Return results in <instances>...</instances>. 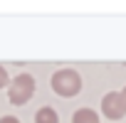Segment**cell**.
<instances>
[{
  "label": "cell",
  "instance_id": "cell-6",
  "mask_svg": "<svg viewBox=\"0 0 126 123\" xmlns=\"http://www.w3.org/2000/svg\"><path fill=\"white\" fill-rule=\"evenodd\" d=\"M5 86H10V74L5 72L3 64H0V89H5Z\"/></svg>",
  "mask_w": 126,
  "mask_h": 123
},
{
  "label": "cell",
  "instance_id": "cell-5",
  "mask_svg": "<svg viewBox=\"0 0 126 123\" xmlns=\"http://www.w3.org/2000/svg\"><path fill=\"white\" fill-rule=\"evenodd\" d=\"M35 123H59V113L52 106H42L35 113Z\"/></svg>",
  "mask_w": 126,
  "mask_h": 123
},
{
  "label": "cell",
  "instance_id": "cell-1",
  "mask_svg": "<svg viewBox=\"0 0 126 123\" xmlns=\"http://www.w3.org/2000/svg\"><path fill=\"white\" fill-rule=\"evenodd\" d=\"M49 86H52L54 94L69 98V96H77V94L82 91V76H79L74 69H59V72L52 74Z\"/></svg>",
  "mask_w": 126,
  "mask_h": 123
},
{
  "label": "cell",
  "instance_id": "cell-7",
  "mask_svg": "<svg viewBox=\"0 0 126 123\" xmlns=\"http://www.w3.org/2000/svg\"><path fill=\"white\" fill-rule=\"evenodd\" d=\"M0 123H20L15 116H3V118H0Z\"/></svg>",
  "mask_w": 126,
  "mask_h": 123
},
{
  "label": "cell",
  "instance_id": "cell-4",
  "mask_svg": "<svg viewBox=\"0 0 126 123\" xmlns=\"http://www.w3.org/2000/svg\"><path fill=\"white\" fill-rule=\"evenodd\" d=\"M72 123H99V113L94 108H77L72 116Z\"/></svg>",
  "mask_w": 126,
  "mask_h": 123
},
{
  "label": "cell",
  "instance_id": "cell-8",
  "mask_svg": "<svg viewBox=\"0 0 126 123\" xmlns=\"http://www.w3.org/2000/svg\"><path fill=\"white\" fill-rule=\"evenodd\" d=\"M121 101H124V108H126V86H124V91H121Z\"/></svg>",
  "mask_w": 126,
  "mask_h": 123
},
{
  "label": "cell",
  "instance_id": "cell-3",
  "mask_svg": "<svg viewBox=\"0 0 126 123\" xmlns=\"http://www.w3.org/2000/svg\"><path fill=\"white\" fill-rule=\"evenodd\" d=\"M101 113L111 121H121L126 116V108H124V101H121V94L119 91H109L104 98H101Z\"/></svg>",
  "mask_w": 126,
  "mask_h": 123
},
{
  "label": "cell",
  "instance_id": "cell-2",
  "mask_svg": "<svg viewBox=\"0 0 126 123\" xmlns=\"http://www.w3.org/2000/svg\"><path fill=\"white\" fill-rule=\"evenodd\" d=\"M35 79H32V74H17L13 81H10V86H8V101L13 103V106H25L32 96H35Z\"/></svg>",
  "mask_w": 126,
  "mask_h": 123
}]
</instances>
